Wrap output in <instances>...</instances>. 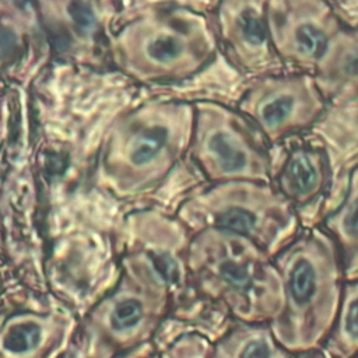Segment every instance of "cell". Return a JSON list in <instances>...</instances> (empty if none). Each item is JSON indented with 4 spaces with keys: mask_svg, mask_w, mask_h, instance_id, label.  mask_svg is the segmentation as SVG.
<instances>
[{
    "mask_svg": "<svg viewBox=\"0 0 358 358\" xmlns=\"http://www.w3.org/2000/svg\"><path fill=\"white\" fill-rule=\"evenodd\" d=\"M168 140V131L164 127H151L138 134L130 144L129 158L133 165L141 166L151 162L164 148Z\"/></svg>",
    "mask_w": 358,
    "mask_h": 358,
    "instance_id": "cell-13",
    "label": "cell"
},
{
    "mask_svg": "<svg viewBox=\"0 0 358 358\" xmlns=\"http://www.w3.org/2000/svg\"><path fill=\"white\" fill-rule=\"evenodd\" d=\"M18 7H27L32 0H11Z\"/></svg>",
    "mask_w": 358,
    "mask_h": 358,
    "instance_id": "cell-19",
    "label": "cell"
},
{
    "mask_svg": "<svg viewBox=\"0 0 358 358\" xmlns=\"http://www.w3.org/2000/svg\"><path fill=\"white\" fill-rule=\"evenodd\" d=\"M41 341V329L35 323H20L13 326L4 340L3 347L14 354H24L34 350Z\"/></svg>",
    "mask_w": 358,
    "mask_h": 358,
    "instance_id": "cell-14",
    "label": "cell"
},
{
    "mask_svg": "<svg viewBox=\"0 0 358 358\" xmlns=\"http://www.w3.org/2000/svg\"><path fill=\"white\" fill-rule=\"evenodd\" d=\"M213 228L243 235L274 256L301 231V218L271 180H234L217 200Z\"/></svg>",
    "mask_w": 358,
    "mask_h": 358,
    "instance_id": "cell-3",
    "label": "cell"
},
{
    "mask_svg": "<svg viewBox=\"0 0 358 358\" xmlns=\"http://www.w3.org/2000/svg\"><path fill=\"white\" fill-rule=\"evenodd\" d=\"M215 231L214 275L222 294L243 322L271 323L284 309L282 280L273 256L243 235Z\"/></svg>",
    "mask_w": 358,
    "mask_h": 358,
    "instance_id": "cell-2",
    "label": "cell"
},
{
    "mask_svg": "<svg viewBox=\"0 0 358 358\" xmlns=\"http://www.w3.org/2000/svg\"><path fill=\"white\" fill-rule=\"evenodd\" d=\"M267 25L281 62L312 73L343 22L327 0H267Z\"/></svg>",
    "mask_w": 358,
    "mask_h": 358,
    "instance_id": "cell-5",
    "label": "cell"
},
{
    "mask_svg": "<svg viewBox=\"0 0 358 358\" xmlns=\"http://www.w3.org/2000/svg\"><path fill=\"white\" fill-rule=\"evenodd\" d=\"M183 52V45L173 36L161 35L147 45V55L157 63H168Z\"/></svg>",
    "mask_w": 358,
    "mask_h": 358,
    "instance_id": "cell-16",
    "label": "cell"
},
{
    "mask_svg": "<svg viewBox=\"0 0 358 358\" xmlns=\"http://www.w3.org/2000/svg\"><path fill=\"white\" fill-rule=\"evenodd\" d=\"M15 45V39L8 32H0V57L7 56Z\"/></svg>",
    "mask_w": 358,
    "mask_h": 358,
    "instance_id": "cell-18",
    "label": "cell"
},
{
    "mask_svg": "<svg viewBox=\"0 0 358 358\" xmlns=\"http://www.w3.org/2000/svg\"><path fill=\"white\" fill-rule=\"evenodd\" d=\"M71 18L73 21L76 22V25L83 29V31H90L94 28L95 25V18H94V14L87 8L84 7L83 4L80 3H76L71 6Z\"/></svg>",
    "mask_w": 358,
    "mask_h": 358,
    "instance_id": "cell-17",
    "label": "cell"
},
{
    "mask_svg": "<svg viewBox=\"0 0 358 358\" xmlns=\"http://www.w3.org/2000/svg\"><path fill=\"white\" fill-rule=\"evenodd\" d=\"M329 102L309 71L268 73L246 91L241 109L268 144L313 126Z\"/></svg>",
    "mask_w": 358,
    "mask_h": 358,
    "instance_id": "cell-4",
    "label": "cell"
},
{
    "mask_svg": "<svg viewBox=\"0 0 358 358\" xmlns=\"http://www.w3.org/2000/svg\"><path fill=\"white\" fill-rule=\"evenodd\" d=\"M319 352L338 358L358 355V278L345 280L333 327Z\"/></svg>",
    "mask_w": 358,
    "mask_h": 358,
    "instance_id": "cell-11",
    "label": "cell"
},
{
    "mask_svg": "<svg viewBox=\"0 0 358 358\" xmlns=\"http://www.w3.org/2000/svg\"><path fill=\"white\" fill-rule=\"evenodd\" d=\"M222 352L232 357L255 358H284L291 354L277 341L270 323L245 322L222 347Z\"/></svg>",
    "mask_w": 358,
    "mask_h": 358,
    "instance_id": "cell-12",
    "label": "cell"
},
{
    "mask_svg": "<svg viewBox=\"0 0 358 358\" xmlns=\"http://www.w3.org/2000/svg\"><path fill=\"white\" fill-rule=\"evenodd\" d=\"M334 239L347 280L358 278V165L350 172L341 203L320 224Z\"/></svg>",
    "mask_w": 358,
    "mask_h": 358,
    "instance_id": "cell-10",
    "label": "cell"
},
{
    "mask_svg": "<svg viewBox=\"0 0 358 358\" xmlns=\"http://www.w3.org/2000/svg\"><path fill=\"white\" fill-rule=\"evenodd\" d=\"M312 74L329 103L358 101V25H343L334 34Z\"/></svg>",
    "mask_w": 358,
    "mask_h": 358,
    "instance_id": "cell-8",
    "label": "cell"
},
{
    "mask_svg": "<svg viewBox=\"0 0 358 358\" xmlns=\"http://www.w3.org/2000/svg\"><path fill=\"white\" fill-rule=\"evenodd\" d=\"M143 317V305L137 299L119 302L110 315V324L115 331H129L134 329Z\"/></svg>",
    "mask_w": 358,
    "mask_h": 358,
    "instance_id": "cell-15",
    "label": "cell"
},
{
    "mask_svg": "<svg viewBox=\"0 0 358 358\" xmlns=\"http://www.w3.org/2000/svg\"><path fill=\"white\" fill-rule=\"evenodd\" d=\"M204 148L215 175L229 180H266L273 176L268 141L249 120L232 113L218 117Z\"/></svg>",
    "mask_w": 358,
    "mask_h": 358,
    "instance_id": "cell-6",
    "label": "cell"
},
{
    "mask_svg": "<svg viewBox=\"0 0 358 358\" xmlns=\"http://www.w3.org/2000/svg\"><path fill=\"white\" fill-rule=\"evenodd\" d=\"M222 25L245 70L259 76L282 70L284 63L270 41L267 0H224Z\"/></svg>",
    "mask_w": 358,
    "mask_h": 358,
    "instance_id": "cell-7",
    "label": "cell"
},
{
    "mask_svg": "<svg viewBox=\"0 0 358 358\" xmlns=\"http://www.w3.org/2000/svg\"><path fill=\"white\" fill-rule=\"evenodd\" d=\"M284 287V309L270 326L291 355L320 351L345 282L338 248L331 235L315 225L299 231L274 256Z\"/></svg>",
    "mask_w": 358,
    "mask_h": 358,
    "instance_id": "cell-1",
    "label": "cell"
},
{
    "mask_svg": "<svg viewBox=\"0 0 358 358\" xmlns=\"http://www.w3.org/2000/svg\"><path fill=\"white\" fill-rule=\"evenodd\" d=\"M330 182L329 157L322 147L298 145L285 157L274 185L296 210L319 200Z\"/></svg>",
    "mask_w": 358,
    "mask_h": 358,
    "instance_id": "cell-9",
    "label": "cell"
}]
</instances>
